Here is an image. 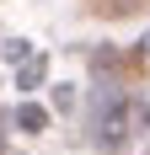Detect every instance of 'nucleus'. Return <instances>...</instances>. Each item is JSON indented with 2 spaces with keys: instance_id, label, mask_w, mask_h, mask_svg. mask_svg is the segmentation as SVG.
I'll return each mask as SVG.
<instances>
[{
  "instance_id": "7ed1b4c3",
  "label": "nucleus",
  "mask_w": 150,
  "mask_h": 155,
  "mask_svg": "<svg viewBox=\"0 0 150 155\" xmlns=\"http://www.w3.org/2000/svg\"><path fill=\"white\" fill-rule=\"evenodd\" d=\"M5 59H11V64H22V59H32V43H22V38H16V43H5Z\"/></svg>"
},
{
  "instance_id": "f03ea898",
  "label": "nucleus",
  "mask_w": 150,
  "mask_h": 155,
  "mask_svg": "<svg viewBox=\"0 0 150 155\" xmlns=\"http://www.w3.org/2000/svg\"><path fill=\"white\" fill-rule=\"evenodd\" d=\"M16 128H22V134H43V128H48V107L22 102V107H16Z\"/></svg>"
},
{
  "instance_id": "f257e3e1",
  "label": "nucleus",
  "mask_w": 150,
  "mask_h": 155,
  "mask_svg": "<svg viewBox=\"0 0 150 155\" xmlns=\"http://www.w3.org/2000/svg\"><path fill=\"white\" fill-rule=\"evenodd\" d=\"M43 75H48V59H43V54L22 59V64H16V91H38V86H43Z\"/></svg>"
},
{
  "instance_id": "20e7f679",
  "label": "nucleus",
  "mask_w": 150,
  "mask_h": 155,
  "mask_svg": "<svg viewBox=\"0 0 150 155\" xmlns=\"http://www.w3.org/2000/svg\"><path fill=\"white\" fill-rule=\"evenodd\" d=\"M54 107H59V112L75 107V91H70V86H54Z\"/></svg>"
}]
</instances>
